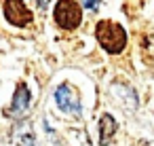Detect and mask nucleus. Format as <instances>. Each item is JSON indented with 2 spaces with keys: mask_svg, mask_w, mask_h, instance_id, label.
<instances>
[{
  "mask_svg": "<svg viewBox=\"0 0 154 146\" xmlns=\"http://www.w3.org/2000/svg\"><path fill=\"white\" fill-rule=\"evenodd\" d=\"M95 36L99 40V45L108 53H112V55L120 53L125 49V45H127V32H125V28L120 24H114V21H108V19L97 24Z\"/></svg>",
  "mask_w": 154,
  "mask_h": 146,
  "instance_id": "f257e3e1",
  "label": "nucleus"
},
{
  "mask_svg": "<svg viewBox=\"0 0 154 146\" xmlns=\"http://www.w3.org/2000/svg\"><path fill=\"white\" fill-rule=\"evenodd\" d=\"M53 17L59 28L74 30V28H78V24L82 19V7H78L74 0H59L53 11Z\"/></svg>",
  "mask_w": 154,
  "mask_h": 146,
  "instance_id": "f03ea898",
  "label": "nucleus"
},
{
  "mask_svg": "<svg viewBox=\"0 0 154 146\" xmlns=\"http://www.w3.org/2000/svg\"><path fill=\"white\" fill-rule=\"evenodd\" d=\"M5 17L17 28H26L34 21V13L26 7L23 0H5Z\"/></svg>",
  "mask_w": 154,
  "mask_h": 146,
  "instance_id": "7ed1b4c3",
  "label": "nucleus"
},
{
  "mask_svg": "<svg viewBox=\"0 0 154 146\" xmlns=\"http://www.w3.org/2000/svg\"><path fill=\"white\" fill-rule=\"evenodd\" d=\"M55 102L57 106L63 110V112H72V114H80L82 106H80V97H78V91L72 87V85H59L57 91H55Z\"/></svg>",
  "mask_w": 154,
  "mask_h": 146,
  "instance_id": "20e7f679",
  "label": "nucleus"
},
{
  "mask_svg": "<svg viewBox=\"0 0 154 146\" xmlns=\"http://www.w3.org/2000/svg\"><path fill=\"white\" fill-rule=\"evenodd\" d=\"M30 100H32V93H30L28 85H26V83H19L17 89H15V93H13L11 114H15V116L26 114V110H28V106H30Z\"/></svg>",
  "mask_w": 154,
  "mask_h": 146,
  "instance_id": "39448f33",
  "label": "nucleus"
},
{
  "mask_svg": "<svg viewBox=\"0 0 154 146\" xmlns=\"http://www.w3.org/2000/svg\"><path fill=\"white\" fill-rule=\"evenodd\" d=\"M116 131H118V125H116L114 116L112 114H101V119H99V142L106 146Z\"/></svg>",
  "mask_w": 154,
  "mask_h": 146,
  "instance_id": "423d86ee",
  "label": "nucleus"
},
{
  "mask_svg": "<svg viewBox=\"0 0 154 146\" xmlns=\"http://www.w3.org/2000/svg\"><path fill=\"white\" fill-rule=\"evenodd\" d=\"M34 142H36L34 129L28 123H19L15 127V144L17 146H34Z\"/></svg>",
  "mask_w": 154,
  "mask_h": 146,
  "instance_id": "0eeeda50",
  "label": "nucleus"
},
{
  "mask_svg": "<svg viewBox=\"0 0 154 146\" xmlns=\"http://www.w3.org/2000/svg\"><path fill=\"white\" fill-rule=\"evenodd\" d=\"M80 2H82L85 9H91V11H95L99 7V0H80Z\"/></svg>",
  "mask_w": 154,
  "mask_h": 146,
  "instance_id": "6e6552de",
  "label": "nucleus"
},
{
  "mask_svg": "<svg viewBox=\"0 0 154 146\" xmlns=\"http://www.w3.org/2000/svg\"><path fill=\"white\" fill-rule=\"evenodd\" d=\"M36 2H38V7H42V9H45V7L51 2V0H36Z\"/></svg>",
  "mask_w": 154,
  "mask_h": 146,
  "instance_id": "1a4fd4ad",
  "label": "nucleus"
}]
</instances>
